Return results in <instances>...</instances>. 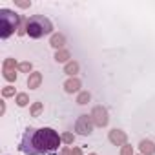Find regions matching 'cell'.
I'll list each match as a JSON object with an SVG mask.
<instances>
[{"label": "cell", "instance_id": "cell-1", "mask_svg": "<svg viewBox=\"0 0 155 155\" xmlns=\"http://www.w3.org/2000/svg\"><path fill=\"white\" fill-rule=\"evenodd\" d=\"M62 137H58V133L51 128H40L35 131L33 137V146L37 150L38 155L42 153H53L55 150H58Z\"/></svg>", "mask_w": 155, "mask_h": 155}, {"label": "cell", "instance_id": "cell-2", "mask_svg": "<svg viewBox=\"0 0 155 155\" xmlns=\"http://www.w3.org/2000/svg\"><path fill=\"white\" fill-rule=\"evenodd\" d=\"M26 35H29L31 38H40L44 35H49L53 31V24L48 17L44 15H33L26 20Z\"/></svg>", "mask_w": 155, "mask_h": 155}, {"label": "cell", "instance_id": "cell-3", "mask_svg": "<svg viewBox=\"0 0 155 155\" xmlns=\"http://www.w3.org/2000/svg\"><path fill=\"white\" fill-rule=\"evenodd\" d=\"M20 24V17L11 11V9H0V37L8 38L15 33V29H18Z\"/></svg>", "mask_w": 155, "mask_h": 155}, {"label": "cell", "instance_id": "cell-4", "mask_svg": "<svg viewBox=\"0 0 155 155\" xmlns=\"http://www.w3.org/2000/svg\"><path fill=\"white\" fill-rule=\"evenodd\" d=\"M35 128H28L22 135V140H20V151L26 153V155H38L35 146H33V137H35Z\"/></svg>", "mask_w": 155, "mask_h": 155}, {"label": "cell", "instance_id": "cell-5", "mask_svg": "<svg viewBox=\"0 0 155 155\" xmlns=\"http://www.w3.org/2000/svg\"><path fill=\"white\" fill-rule=\"evenodd\" d=\"M93 126H95V122H93L91 115H81L75 122V131L81 135H90L93 131Z\"/></svg>", "mask_w": 155, "mask_h": 155}, {"label": "cell", "instance_id": "cell-6", "mask_svg": "<svg viewBox=\"0 0 155 155\" xmlns=\"http://www.w3.org/2000/svg\"><path fill=\"white\" fill-rule=\"evenodd\" d=\"M91 119H93V122H95V126H106L108 124V111L102 108V106H97V108H93V111H91Z\"/></svg>", "mask_w": 155, "mask_h": 155}, {"label": "cell", "instance_id": "cell-7", "mask_svg": "<svg viewBox=\"0 0 155 155\" xmlns=\"http://www.w3.org/2000/svg\"><path fill=\"white\" fill-rule=\"evenodd\" d=\"M108 137H110V140H111L115 146H124V144H126V140H128L126 133H124V131H120V130H111Z\"/></svg>", "mask_w": 155, "mask_h": 155}, {"label": "cell", "instance_id": "cell-8", "mask_svg": "<svg viewBox=\"0 0 155 155\" xmlns=\"http://www.w3.org/2000/svg\"><path fill=\"white\" fill-rule=\"evenodd\" d=\"M64 90L68 93H75V91H79L81 90V81L77 79V77H71V79H68L64 82Z\"/></svg>", "mask_w": 155, "mask_h": 155}, {"label": "cell", "instance_id": "cell-9", "mask_svg": "<svg viewBox=\"0 0 155 155\" xmlns=\"http://www.w3.org/2000/svg\"><path fill=\"white\" fill-rule=\"evenodd\" d=\"M40 82H42V75H40L38 71L29 73V79H28V86H29V90H37V88L40 86Z\"/></svg>", "mask_w": 155, "mask_h": 155}, {"label": "cell", "instance_id": "cell-10", "mask_svg": "<svg viewBox=\"0 0 155 155\" xmlns=\"http://www.w3.org/2000/svg\"><path fill=\"white\" fill-rule=\"evenodd\" d=\"M139 148H140L142 155H155V144L151 140H140Z\"/></svg>", "mask_w": 155, "mask_h": 155}, {"label": "cell", "instance_id": "cell-11", "mask_svg": "<svg viewBox=\"0 0 155 155\" xmlns=\"http://www.w3.org/2000/svg\"><path fill=\"white\" fill-rule=\"evenodd\" d=\"M64 42H66V38H64V35H60V33L53 35V37H51V40H49V44H51L53 48H57V51H58V49H64V48H62V46H64Z\"/></svg>", "mask_w": 155, "mask_h": 155}, {"label": "cell", "instance_id": "cell-12", "mask_svg": "<svg viewBox=\"0 0 155 155\" xmlns=\"http://www.w3.org/2000/svg\"><path fill=\"white\" fill-rule=\"evenodd\" d=\"M77 71H79V62H75V60H69L64 68V73H68L69 77H73Z\"/></svg>", "mask_w": 155, "mask_h": 155}, {"label": "cell", "instance_id": "cell-13", "mask_svg": "<svg viewBox=\"0 0 155 155\" xmlns=\"http://www.w3.org/2000/svg\"><path fill=\"white\" fill-rule=\"evenodd\" d=\"M69 57H71V55H69L68 49H58V51L55 53V60H57V62H66V64H68Z\"/></svg>", "mask_w": 155, "mask_h": 155}, {"label": "cell", "instance_id": "cell-14", "mask_svg": "<svg viewBox=\"0 0 155 155\" xmlns=\"http://www.w3.org/2000/svg\"><path fill=\"white\" fill-rule=\"evenodd\" d=\"M90 99H91V95L88 91H82V93H79V97H77V104H88Z\"/></svg>", "mask_w": 155, "mask_h": 155}, {"label": "cell", "instance_id": "cell-15", "mask_svg": "<svg viewBox=\"0 0 155 155\" xmlns=\"http://www.w3.org/2000/svg\"><path fill=\"white\" fill-rule=\"evenodd\" d=\"M28 102H29V97L26 93H18L17 95V104L18 106H28Z\"/></svg>", "mask_w": 155, "mask_h": 155}, {"label": "cell", "instance_id": "cell-16", "mask_svg": "<svg viewBox=\"0 0 155 155\" xmlns=\"http://www.w3.org/2000/svg\"><path fill=\"white\" fill-rule=\"evenodd\" d=\"M42 102H35L33 106H31V117H38L40 115V111H42Z\"/></svg>", "mask_w": 155, "mask_h": 155}, {"label": "cell", "instance_id": "cell-17", "mask_svg": "<svg viewBox=\"0 0 155 155\" xmlns=\"http://www.w3.org/2000/svg\"><path fill=\"white\" fill-rule=\"evenodd\" d=\"M4 77H6V81H9V82L17 81V73H15V69H4Z\"/></svg>", "mask_w": 155, "mask_h": 155}, {"label": "cell", "instance_id": "cell-18", "mask_svg": "<svg viewBox=\"0 0 155 155\" xmlns=\"http://www.w3.org/2000/svg\"><path fill=\"white\" fill-rule=\"evenodd\" d=\"M60 137H62V142H66V144H71V142H73V139H75V137H73V133H69V131L62 133Z\"/></svg>", "mask_w": 155, "mask_h": 155}, {"label": "cell", "instance_id": "cell-19", "mask_svg": "<svg viewBox=\"0 0 155 155\" xmlns=\"http://www.w3.org/2000/svg\"><path fill=\"white\" fill-rule=\"evenodd\" d=\"M15 66H17L15 58H8V60L4 62V69H15Z\"/></svg>", "mask_w": 155, "mask_h": 155}, {"label": "cell", "instance_id": "cell-20", "mask_svg": "<svg viewBox=\"0 0 155 155\" xmlns=\"http://www.w3.org/2000/svg\"><path fill=\"white\" fill-rule=\"evenodd\" d=\"M17 68H18L20 71H26V73H28V71H31V64H29V62H20Z\"/></svg>", "mask_w": 155, "mask_h": 155}, {"label": "cell", "instance_id": "cell-21", "mask_svg": "<svg viewBox=\"0 0 155 155\" xmlns=\"http://www.w3.org/2000/svg\"><path fill=\"white\" fill-rule=\"evenodd\" d=\"M2 95H4V97H13V95H15V88H11V86L4 88V90H2Z\"/></svg>", "mask_w": 155, "mask_h": 155}, {"label": "cell", "instance_id": "cell-22", "mask_svg": "<svg viewBox=\"0 0 155 155\" xmlns=\"http://www.w3.org/2000/svg\"><path fill=\"white\" fill-rule=\"evenodd\" d=\"M120 155H133V148L128 146V144H124L122 150H120Z\"/></svg>", "mask_w": 155, "mask_h": 155}, {"label": "cell", "instance_id": "cell-23", "mask_svg": "<svg viewBox=\"0 0 155 155\" xmlns=\"http://www.w3.org/2000/svg\"><path fill=\"white\" fill-rule=\"evenodd\" d=\"M15 4H17V6H18V8H24V9H26V8H29V6H31V2H20V0H15Z\"/></svg>", "mask_w": 155, "mask_h": 155}, {"label": "cell", "instance_id": "cell-24", "mask_svg": "<svg viewBox=\"0 0 155 155\" xmlns=\"http://www.w3.org/2000/svg\"><path fill=\"white\" fill-rule=\"evenodd\" d=\"M69 155H82V150H81V148H73Z\"/></svg>", "mask_w": 155, "mask_h": 155}, {"label": "cell", "instance_id": "cell-25", "mask_svg": "<svg viewBox=\"0 0 155 155\" xmlns=\"http://www.w3.org/2000/svg\"><path fill=\"white\" fill-rule=\"evenodd\" d=\"M90 155H97V153H90Z\"/></svg>", "mask_w": 155, "mask_h": 155}]
</instances>
